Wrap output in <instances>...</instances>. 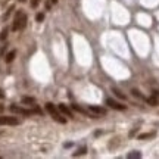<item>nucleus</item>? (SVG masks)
I'll list each match as a JSON object with an SVG mask.
<instances>
[{
  "instance_id": "obj_1",
  "label": "nucleus",
  "mask_w": 159,
  "mask_h": 159,
  "mask_svg": "<svg viewBox=\"0 0 159 159\" xmlns=\"http://www.w3.org/2000/svg\"><path fill=\"white\" fill-rule=\"evenodd\" d=\"M27 22H28V16L25 12H18L15 15V19H13V24H12V31H22L25 27H27Z\"/></svg>"
},
{
  "instance_id": "obj_2",
  "label": "nucleus",
  "mask_w": 159,
  "mask_h": 159,
  "mask_svg": "<svg viewBox=\"0 0 159 159\" xmlns=\"http://www.w3.org/2000/svg\"><path fill=\"white\" fill-rule=\"evenodd\" d=\"M46 111L50 114V117L55 119L56 122H59V124H65L66 122V118L63 117V114L61 111H58L53 103H46Z\"/></svg>"
},
{
  "instance_id": "obj_3",
  "label": "nucleus",
  "mask_w": 159,
  "mask_h": 159,
  "mask_svg": "<svg viewBox=\"0 0 159 159\" xmlns=\"http://www.w3.org/2000/svg\"><path fill=\"white\" fill-rule=\"evenodd\" d=\"M10 111L15 112V114H19V115H27V117L33 115L34 112H40L39 109H24V108L16 106V105H12V106H10Z\"/></svg>"
},
{
  "instance_id": "obj_4",
  "label": "nucleus",
  "mask_w": 159,
  "mask_h": 159,
  "mask_svg": "<svg viewBox=\"0 0 159 159\" xmlns=\"http://www.w3.org/2000/svg\"><path fill=\"white\" fill-rule=\"evenodd\" d=\"M21 121L16 117H0V125H9V127H15L19 125Z\"/></svg>"
},
{
  "instance_id": "obj_5",
  "label": "nucleus",
  "mask_w": 159,
  "mask_h": 159,
  "mask_svg": "<svg viewBox=\"0 0 159 159\" xmlns=\"http://www.w3.org/2000/svg\"><path fill=\"white\" fill-rule=\"evenodd\" d=\"M106 105H109L112 109H117V111H125V105H121V103H118L117 100H114V99H106Z\"/></svg>"
},
{
  "instance_id": "obj_6",
  "label": "nucleus",
  "mask_w": 159,
  "mask_h": 159,
  "mask_svg": "<svg viewBox=\"0 0 159 159\" xmlns=\"http://www.w3.org/2000/svg\"><path fill=\"white\" fill-rule=\"evenodd\" d=\"M88 109H90V112H93V115L96 118H99V115H106V109L102 106H90Z\"/></svg>"
},
{
  "instance_id": "obj_7",
  "label": "nucleus",
  "mask_w": 159,
  "mask_h": 159,
  "mask_svg": "<svg viewBox=\"0 0 159 159\" xmlns=\"http://www.w3.org/2000/svg\"><path fill=\"white\" fill-rule=\"evenodd\" d=\"M59 111L65 115V117H68V118H72V112H71V109L66 106V105H63V103H61L59 105Z\"/></svg>"
},
{
  "instance_id": "obj_8",
  "label": "nucleus",
  "mask_w": 159,
  "mask_h": 159,
  "mask_svg": "<svg viewBox=\"0 0 159 159\" xmlns=\"http://www.w3.org/2000/svg\"><path fill=\"white\" fill-rule=\"evenodd\" d=\"M15 56H16V50H10L7 55H6V58H4V61L7 62V63H10L13 59H15Z\"/></svg>"
},
{
  "instance_id": "obj_9",
  "label": "nucleus",
  "mask_w": 159,
  "mask_h": 159,
  "mask_svg": "<svg viewBox=\"0 0 159 159\" xmlns=\"http://www.w3.org/2000/svg\"><path fill=\"white\" fill-rule=\"evenodd\" d=\"M112 93H114L117 97H119L121 100H125V99H127V96H125V94H122V91H121V90H118L117 87H112Z\"/></svg>"
},
{
  "instance_id": "obj_10",
  "label": "nucleus",
  "mask_w": 159,
  "mask_h": 159,
  "mask_svg": "<svg viewBox=\"0 0 159 159\" xmlns=\"http://www.w3.org/2000/svg\"><path fill=\"white\" fill-rule=\"evenodd\" d=\"M152 137H155V133H144V134H140L137 139L139 140H146V139H152Z\"/></svg>"
},
{
  "instance_id": "obj_11",
  "label": "nucleus",
  "mask_w": 159,
  "mask_h": 159,
  "mask_svg": "<svg viewBox=\"0 0 159 159\" xmlns=\"http://www.w3.org/2000/svg\"><path fill=\"white\" fill-rule=\"evenodd\" d=\"M127 158H130V159H139V158H141V153H140L139 150H134V152L128 153V155H127Z\"/></svg>"
},
{
  "instance_id": "obj_12",
  "label": "nucleus",
  "mask_w": 159,
  "mask_h": 159,
  "mask_svg": "<svg viewBox=\"0 0 159 159\" xmlns=\"http://www.w3.org/2000/svg\"><path fill=\"white\" fill-rule=\"evenodd\" d=\"M22 103H24V105H34V103H36V99H34V97H24V99H22Z\"/></svg>"
},
{
  "instance_id": "obj_13",
  "label": "nucleus",
  "mask_w": 159,
  "mask_h": 159,
  "mask_svg": "<svg viewBox=\"0 0 159 159\" xmlns=\"http://www.w3.org/2000/svg\"><path fill=\"white\" fill-rule=\"evenodd\" d=\"M147 103H149V105H152V106H158L159 100L155 97V96H153V97H149V99H147Z\"/></svg>"
},
{
  "instance_id": "obj_14",
  "label": "nucleus",
  "mask_w": 159,
  "mask_h": 159,
  "mask_svg": "<svg viewBox=\"0 0 159 159\" xmlns=\"http://www.w3.org/2000/svg\"><path fill=\"white\" fill-rule=\"evenodd\" d=\"M7 33H9V28H3L1 33H0V41H4L7 37Z\"/></svg>"
},
{
  "instance_id": "obj_15",
  "label": "nucleus",
  "mask_w": 159,
  "mask_h": 159,
  "mask_svg": "<svg viewBox=\"0 0 159 159\" xmlns=\"http://www.w3.org/2000/svg\"><path fill=\"white\" fill-rule=\"evenodd\" d=\"M85 152H87V147H85V146H82L81 149H78V150L74 153V156H81V155H84Z\"/></svg>"
},
{
  "instance_id": "obj_16",
  "label": "nucleus",
  "mask_w": 159,
  "mask_h": 159,
  "mask_svg": "<svg viewBox=\"0 0 159 159\" xmlns=\"http://www.w3.org/2000/svg\"><path fill=\"white\" fill-rule=\"evenodd\" d=\"M131 93H133V96H136V97H139V99H144V97H143V94H141L139 90H136V88H133V90H131Z\"/></svg>"
},
{
  "instance_id": "obj_17",
  "label": "nucleus",
  "mask_w": 159,
  "mask_h": 159,
  "mask_svg": "<svg viewBox=\"0 0 159 159\" xmlns=\"http://www.w3.org/2000/svg\"><path fill=\"white\" fill-rule=\"evenodd\" d=\"M72 109H75V111H78V112H81V114H85V111L81 108V106H78V105H72Z\"/></svg>"
},
{
  "instance_id": "obj_18",
  "label": "nucleus",
  "mask_w": 159,
  "mask_h": 159,
  "mask_svg": "<svg viewBox=\"0 0 159 159\" xmlns=\"http://www.w3.org/2000/svg\"><path fill=\"white\" fill-rule=\"evenodd\" d=\"M36 19H37V22H41V21L44 19V13H43V12H40V13H37Z\"/></svg>"
},
{
  "instance_id": "obj_19",
  "label": "nucleus",
  "mask_w": 159,
  "mask_h": 159,
  "mask_svg": "<svg viewBox=\"0 0 159 159\" xmlns=\"http://www.w3.org/2000/svg\"><path fill=\"white\" fill-rule=\"evenodd\" d=\"M40 1H41V0H31L30 4H31V7H37V6L40 4Z\"/></svg>"
},
{
  "instance_id": "obj_20",
  "label": "nucleus",
  "mask_w": 159,
  "mask_h": 159,
  "mask_svg": "<svg viewBox=\"0 0 159 159\" xmlns=\"http://www.w3.org/2000/svg\"><path fill=\"white\" fill-rule=\"evenodd\" d=\"M3 111H4V106H3V105H1V103H0V114H1V112H3Z\"/></svg>"
},
{
  "instance_id": "obj_21",
  "label": "nucleus",
  "mask_w": 159,
  "mask_h": 159,
  "mask_svg": "<svg viewBox=\"0 0 159 159\" xmlns=\"http://www.w3.org/2000/svg\"><path fill=\"white\" fill-rule=\"evenodd\" d=\"M4 97V94H3V90H0V99H3Z\"/></svg>"
},
{
  "instance_id": "obj_22",
  "label": "nucleus",
  "mask_w": 159,
  "mask_h": 159,
  "mask_svg": "<svg viewBox=\"0 0 159 159\" xmlns=\"http://www.w3.org/2000/svg\"><path fill=\"white\" fill-rule=\"evenodd\" d=\"M52 3H58V0H52Z\"/></svg>"
},
{
  "instance_id": "obj_23",
  "label": "nucleus",
  "mask_w": 159,
  "mask_h": 159,
  "mask_svg": "<svg viewBox=\"0 0 159 159\" xmlns=\"http://www.w3.org/2000/svg\"><path fill=\"white\" fill-rule=\"evenodd\" d=\"M18 1H21V3H22V1H25V0H18Z\"/></svg>"
}]
</instances>
